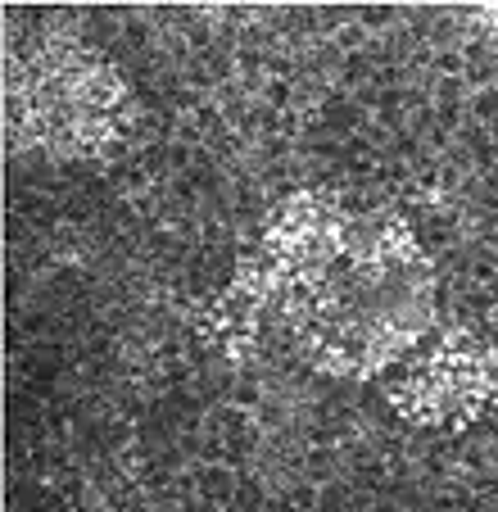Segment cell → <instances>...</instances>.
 Here are the masks:
<instances>
[{
	"label": "cell",
	"instance_id": "6da1fadb",
	"mask_svg": "<svg viewBox=\"0 0 498 512\" xmlns=\"http://www.w3.org/2000/svg\"><path fill=\"white\" fill-rule=\"evenodd\" d=\"M114 96V82L96 59L55 55L32 73L23 118L46 136V145H55V155H82L105 136Z\"/></svg>",
	"mask_w": 498,
	"mask_h": 512
}]
</instances>
